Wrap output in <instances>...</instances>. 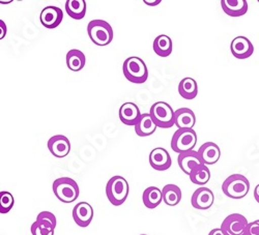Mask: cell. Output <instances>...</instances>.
<instances>
[{
  "label": "cell",
  "instance_id": "cell-14",
  "mask_svg": "<svg viewBox=\"0 0 259 235\" xmlns=\"http://www.w3.org/2000/svg\"><path fill=\"white\" fill-rule=\"evenodd\" d=\"M48 148L52 156L58 159L66 158L71 152V142L63 135H55L48 141Z\"/></svg>",
  "mask_w": 259,
  "mask_h": 235
},
{
  "label": "cell",
  "instance_id": "cell-4",
  "mask_svg": "<svg viewBox=\"0 0 259 235\" xmlns=\"http://www.w3.org/2000/svg\"><path fill=\"white\" fill-rule=\"evenodd\" d=\"M128 192V183L122 176L115 175L107 182L106 195L109 202L114 206H120L125 202Z\"/></svg>",
  "mask_w": 259,
  "mask_h": 235
},
{
  "label": "cell",
  "instance_id": "cell-32",
  "mask_svg": "<svg viewBox=\"0 0 259 235\" xmlns=\"http://www.w3.org/2000/svg\"><path fill=\"white\" fill-rule=\"evenodd\" d=\"M254 198L257 203H259V183L254 189Z\"/></svg>",
  "mask_w": 259,
  "mask_h": 235
},
{
  "label": "cell",
  "instance_id": "cell-26",
  "mask_svg": "<svg viewBox=\"0 0 259 235\" xmlns=\"http://www.w3.org/2000/svg\"><path fill=\"white\" fill-rule=\"evenodd\" d=\"M66 12L74 20H82L86 15L85 0H67Z\"/></svg>",
  "mask_w": 259,
  "mask_h": 235
},
{
  "label": "cell",
  "instance_id": "cell-24",
  "mask_svg": "<svg viewBox=\"0 0 259 235\" xmlns=\"http://www.w3.org/2000/svg\"><path fill=\"white\" fill-rule=\"evenodd\" d=\"M163 201L168 206H176L182 200V190L177 184H166L162 190Z\"/></svg>",
  "mask_w": 259,
  "mask_h": 235
},
{
  "label": "cell",
  "instance_id": "cell-20",
  "mask_svg": "<svg viewBox=\"0 0 259 235\" xmlns=\"http://www.w3.org/2000/svg\"><path fill=\"white\" fill-rule=\"evenodd\" d=\"M175 121L179 129H193L196 123V116L191 109L181 108L175 113Z\"/></svg>",
  "mask_w": 259,
  "mask_h": 235
},
{
  "label": "cell",
  "instance_id": "cell-27",
  "mask_svg": "<svg viewBox=\"0 0 259 235\" xmlns=\"http://www.w3.org/2000/svg\"><path fill=\"white\" fill-rule=\"evenodd\" d=\"M155 53L160 57H168L172 53V40L168 35L157 36L153 45Z\"/></svg>",
  "mask_w": 259,
  "mask_h": 235
},
{
  "label": "cell",
  "instance_id": "cell-21",
  "mask_svg": "<svg viewBox=\"0 0 259 235\" xmlns=\"http://www.w3.org/2000/svg\"><path fill=\"white\" fill-rule=\"evenodd\" d=\"M157 127L158 126L154 122L150 114L144 113L140 116L138 122L135 125V133L139 137H148L156 132Z\"/></svg>",
  "mask_w": 259,
  "mask_h": 235
},
{
  "label": "cell",
  "instance_id": "cell-8",
  "mask_svg": "<svg viewBox=\"0 0 259 235\" xmlns=\"http://www.w3.org/2000/svg\"><path fill=\"white\" fill-rule=\"evenodd\" d=\"M56 217L50 211L39 212L35 222L31 225L32 235H54L56 228Z\"/></svg>",
  "mask_w": 259,
  "mask_h": 235
},
{
  "label": "cell",
  "instance_id": "cell-5",
  "mask_svg": "<svg viewBox=\"0 0 259 235\" xmlns=\"http://www.w3.org/2000/svg\"><path fill=\"white\" fill-rule=\"evenodd\" d=\"M88 33L92 41L97 46H107L113 39V29L104 20H93L88 25Z\"/></svg>",
  "mask_w": 259,
  "mask_h": 235
},
{
  "label": "cell",
  "instance_id": "cell-15",
  "mask_svg": "<svg viewBox=\"0 0 259 235\" xmlns=\"http://www.w3.org/2000/svg\"><path fill=\"white\" fill-rule=\"evenodd\" d=\"M149 164L157 171H165L171 167L172 160L165 148L157 147L149 154Z\"/></svg>",
  "mask_w": 259,
  "mask_h": 235
},
{
  "label": "cell",
  "instance_id": "cell-25",
  "mask_svg": "<svg viewBox=\"0 0 259 235\" xmlns=\"http://www.w3.org/2000/svg\"><path fill=\"white\" fill-rule=\"evenodd\" d=\"M86 58L82 51L78 49L70 50L67 54V66L73 72H79L85 67Z\"/></svg>",
  "mask_w": 259,
  "mask_h": 235
},
{
  "label": "cell",
  "instance_id": "cell-13",
  "mask_svg": "<svg viewBox=\"0 0 259 235\" xmlns=\"http://www.w3.org/2000/svg\"><path fill=\"white\" fill-rule=\"evenodd\" d=\"M214 201V195L208 187L201 186L194 192L192 198H191V204L194 208L199 210H206L210 208Z\"/></svg>",
  "mask_w": 259,
  "mask_h": 235
},
{
  "label": "cell",
  "instance_id": "cell-17",
  "mask_svg": "<svg viewBox=\"0 0 259 235\" xmlns=\"http://www.w3.org/2000/svg\"><path fill=\"white\" fill-rule=\"evenodd\" d=\"M141 115L138 106L134 103H124L119 108V119L128 126H135Z\"/></svg>",
  "mask_w": 259,
  "mask_h": 235
},
{
  "label": "cell",
  "instance_id": "cell-30",
  "mask_svg": "<svg viewBox=\"0 0 259 235\" xmlns=\"http://www.w3.org/2000/svg\"><path fill=\"white\" fill-rule=\"evenodd\" d=\"M244 235H259V220L249 223Z\"/></svg>",
  "mask_w": 259,
  "mask_h": 235
},
{
  "label": "cell",
  "instance_id": "cell-3",
  "mask_svg": "<svg viewBox=\"0 0 259 235\" xmlns=\"http://www.w3.org/2000/svg\"><path fill=\"white\" fill-rule=\"evenodd\" d=\"M122 72L126 80L135 84H143L148 79V70L145 62L136 56L128 57L124 60Z\"/></svg>",
  "mask_w": 259,
  "mask_h": 235
},
{
  "label": "cell",
  "instance_id": "cell-1",
  "mask_svg": "<svg viewBox=\"0 0 259 235\" xmlns=\"http://www.w3.org/2000/svg\"><path fill=\"white\" fill-rule=\"evenodd\" d=\"M222 191L225 196L231 199H243L250 191V181L245 175L232 174L222 183Z\"/></svg>",
  "mask_w": 259,
  "mask_h": 235
},
{
  "label": "cell",
  "instance_id": "cell-9",
  "mask_svg": "<svg viewBox=\"0 0 259 235\" xmlns=\"http://www.w3.org/2000/svg\"><path fill=\"white\" fill-rule=\"evenodd\" d=\"M248 225V220L241 213H231L224 219L220 228L226 235H244Z\"/></svg>",
  "mask_w": 259,
  "mask_h": 235
},
{
  "label": "cell",
  "instance_id": "cell-34",
  "mask_svg": "<svg viewBox=\"0 0 259 235\" xmlns=\"http://www.w3.org/2000/svg\"><path fill=\"white\" fill-rule=\"evenodd\" d=\"M140 235H146V234H140Z\"/></svg>",
  "mask_w": 259,
  "mask_h": 235
},
{
  "label": "cell",
  "instance_id": "cell-2",
  "mask_svg": "<svg viewBox=\"0 0 259 235\" xmlns=\"http://www.w3.org/2000/svg\"><path fill=\"white\" fill-rule=\"evenodd\" d=\"M52 190L56 198L62 203H72L76 201L80 194L78 183L70 177H60L55 179Z\"/></svg>",
  "mask_w": 259,
  "mask_h": 235
},
{
  "label": "cell",
  "instance_id": "cell-10",
  "mask_svg": "<svg viewBox=\"0 0 259 235\" xmlns=\"http://www.w3.org/2000/svg\"><path fill=\"white\" fill-rule=\"evenodd\" d=\"M230 51L233 57L237 59H247L254 53V46L246 36H236L230 44Z\"/></svg>",
  "mask_w": 259,
  "mask_h": 235
},
{
  "label": "cell",
  "instance_id": "cell-23",
  "mask_svg": "<svg viewBox=\"0 0 259 235\" xmlns=\"http://www.w3.org/2000/svg\"><path fill=\"white\" fill-rule=\"evenodd\" d=\"M179 93L185 100H194L198 95L197 82L192 78H184L179 84Z\"/></svg>",
  "mask_w": 259,
  "mask_h": 235
},
{
  "label": "cell",
  "instance_id": "cell-19",
  "mask_svg": "<svg viewBox=\"0 0 259 235\" xmlns=\"http://www.w3.org/2000/svg\"><path fill=\"white\" fill-rule=\"evenodd\" d=\"M221 7L226 15L234 18L246 15L249 9L246 0H222Z\"/></svg>",
  "mask_w": 259,
  "mask_h": 235
},
{
  "label": "cell",
  "instance_id": "cell-16",
  "mask_svg": "<svg viewBox=\"0 0 259 235\" xmlns=\"http://www.w3.org/2000/svg\"><path fill=\"white\" fill-rule=\"evenodd\" d=\"M178 163L181 170L187 175H190L191 171L194 168L204 164L198 152H195V151H190V152L180 154L178 158Z\"/></svg>",
  "mask_w": 259,
  "mask_h": 235
},
{
  "label": "cell",
  "instance_id": "cell-12",
  "mask_svg": "<svg viewBox=\"0 0 259 235\" xmlns=\"http://www.w3.org/2000/svg\"><path fill=\"white\" fill-rule=\"evenodd\" d=\"M73 219L79 227H89L94 219L93 206L88 202H79L73 208Z\"/></svg>",
  "mask_w": 259,
  "mask_h": 235
},
{
  "label": "cell",
  "instance_id": "cell-6",
  "mask_svg": "<svg viewBox=\"0 0 259 235\" xmlns=\"http://www.w3.org/2000/svg\"><path fill=\"white\" fill-rule=\"evenodd\" d=\"M175 113L171 106L165 102H157L150 107L149 114L154 122L161 129H170L176 124Z\"/></svg>",
  "mask_w": 259,
  "mask_h": 235
},
{
  "label": "cell",
  "instance_id": "cell-33",
  "mask_svg": "<svg viewBox=\"0 0 259 235\" xmlns=\"http://www.w3.org/2000/svg\"><path fill=\"white\" fill-rule=\"evenodd\" d=\"M143 3L147 6L155 7V6H158L159 4H161V0H157V2H148V0H143Z\"/></svg>",
  "mask_w": 259,
  "mask_h": 235
},
{
  "label": "cell",
  "instance_id": "cell-22",
  "mask_svg": "<svg viewBox=\"0 0 259 235\" xmlns=\"http://www.w3.org/2000/svg\"><path fill=\"white\" fill-rule=\"evenodd\" d=\"M163 200L162 191L157 186H149L144 190L142 194V201L145 207L154 209L158 207Z\"/></svg>",
  "mask_w": 259,
  "mask_h": 235
},
{
  "label": "cell",
  "instance_id": "cell-28",
  "mask_svg": "<svg viewBox=\"0 0 259 235\" xmlns=\"http://www.w3.org/2000/svg\"><path fill=\"white\" fill-rule=\"evenodd\" d=\"M190 179L193 183L197 185H204L210 179V170L206 165H200L196 168H194L190 173Z\"/></svg>",
  "mask_w": 259,
  "mask_h": 235
},
{
  "label": "cell",
  "instance_id": "cell-18",
  "mask_svg": "<svg viewBox=\"0 0 259 235\" xmlns=\"http://www.w3.org/2000/svg\"><path fill=\"white\" fill-rule=\"evenodd\" d=\"M198 154L205 165H213L220 160V147L213 142H205L198 149Z\"/></svg>",
  "mask_w": 259,
  "mask_h": 235
},
{
  "label": "cell",
  "instance_id": "cell-29",
  "mask_svg": "<svg viewBox=\"0 0 259 235\" xmlns=\"http://www.w3.org/2000/svg\"><path fill=\"white\" fill-rule=\"evenodd\" d=\"M15 204V199L14 196L10 193V192L3 191L0 192V213H8L11 211Z\"/></svg>",
  "mask_w": 259,
  "mask_h": 235
},
{
  "label": "cell",
  "instance_id": "cell-7",
  "mask_svg": "<svg viewBox=\"0 0 259 235\" xmlns=\"http://www.w3.org/2000/svg\"><path fill=\"white\" fill-rule=\"evenodd\" d=\"M197 143V134L193 129H179L171 139V148L179 155L193 151Z\"/></svg>",
  "mask_w": 259,
  "mask_h": 235
},
{
  "label": "cell",
  "instance_id": "cell-31",
  "mask_svg": "<svg viewBox=\"0 0 259 235\" xmlns=\"http://www.w3.org/2000/svg\"><path fill=\"white\" fill-rule=\"evenodd\" d=\"M208 235H226V234L221 230V228H214L208 233Z\"/></svg>",
  "mask_w": 259,
  "mask_h": 235
},
{
  "label": "cell",
  "instance_id": "cell-11",
  "mask_svg": "<svg viewBox=\"0 0 259 235\" xmlns=\"http://www.w3.org/2000/svg\"><path fill=\"white\" fill-rule=\"evenodd\" d=\"M63 19V13L61 9L53 6L46 7L42 9L39 20L41 25L47 29H54L60 25Z\"/></svg>",
  "mask_w": 259,
  "mask_h": 235
}]
</instances>
